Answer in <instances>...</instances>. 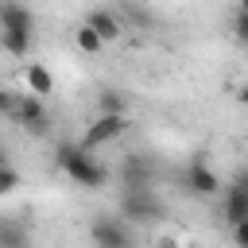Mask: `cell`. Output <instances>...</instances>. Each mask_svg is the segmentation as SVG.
Masks as SVG:
<instances>
[{"mask_svg": "<svg viewBox=\"0 0 248 248\" xmlns=\"http://www.w3.org/2000/svg\"><path fill=\"white\" fill-rule=\"evenodd\" d=\"M54 163L62 167V174L81 186V190H105L108 186V167L81 143V140H62L54 147Z\"/></svg>", "mask_w": 248, "mask_h": 248, "instance_id": "6da1fadb", "label": "cell"}, {"mask_svg": "<svg viewBox=\"0 0 248 248\" xmlns=\"http://www.w3.org/2000/svg\"><path fill=\"white\" fill-rule=\"evenodd\" d=\"M35 43V12L23 0H4L0 4V46L8 58H31Z\"/></svg>", "mask_w": 248, "mask_h": 248, "instance_id": "7a4b0ae2", "label": "cell"}, {"mask_svg": "<svg viewBox=\"0 0 248 248\" xmlns=\"http://www.w3.org/2000/svg\"><path fill=\"white\" fill-rule=\"evenodd\" d=\"M116 209H120V217H124V221H132L136 229L159 225V221H163V213H167V205H163V198H159V190H155V186H143V190H120Z\"/></svg>", "mask_w": 248, "mask_h": 248, "instance_id": "3957f363", "label": "cell"}, {"mask_svg": "<svg viewBox=\"0 0 248 248\" xmlns=\"http://www.w3.org/2000/svg\"><path fill=\"white\" fill-rule=\"evenodd\" d=\"M89 244L93 248H136V225L120 213H97L89 221Z\"/></svg>", "mask_w": 248, "mask_h": 248, "instance_id": "277c9868", "label": "cell"}, {"mask_svg": "<svg viewBox=\"0 0 248 248\" xmlns=\"http://www.w3.org/2000/svg\"><path fill=\"white\" fill-rule=\"evenodd\" d=\"M182 186H186V194H194V198H202V202L225 194V182H221L217 167H209L205 155H194V159L186 163V170H182Z\"/></svg>", "mask_w": 248, "mask_h": 248, "instance_id": "5b68a950", "label": "cell"}, {"mask_svg": "<svg viewBox=\"0 0 248 248\" xmlns=\"http://www.w3.org/2000/svg\"><path fill=\"white\" fill-rule=\"evenodd\" d=\"M221 217L225 225H240L248 221V167H236V174L225 182V194H221Z\"/></svg>", "mask_w": 248, "mask_h": 248, "instance_id": "8992f818", "label": "cell"}, {"mask_svg": "<svg viewBox=\"0 0 248 248\" xmlns=\"http://www.w3.org/2000/svg\"><path fill=\"white\" fill-rule=\"evenodd\" d=\"M155 159L143 155V151H128L116 167V178H120V190H143V186H155Z\"/></svg>", "mask_w": 248, "mask_h": 248, "instance_id": "52a82bcc", "label": "cell"}, {"mask_svg": "<svg viewBox=\"0 0 248 248\" xmlns=\"http://www.w3.org/2000/svg\"><path fill=\"white\" fill-rule=\"evenodd\" d=\"M46 97H39V93H19V105H16V116H12V124H19L27 136H46L50 132V112H46V105H43Z\"/></svg>", "mask_w": 248, "mask_h": 248, "instance_id": "ba28073f", "label": "cell"}, {"mask_svg": "<svg viewBox=\"0 0 248 248\" xmlns=\"http://www.w3.org/2000/svg\"><path fill=\"white\" fill-rule=\"evenodd\" d=\"M124 132H128V116L97 112V120H93V124L85 128L81 143H85L89 151H97V147H105V143H116V140H124Z\"/></svg>", "mask_w": 248, "mask_h": 248, "instance_id": "9c48e42d", "label": "cell"}, {"mask_svg": "<svg viewBox=\"0 0 248 248\" xmlns=\"http://www.w3.org/2000/svg\"><path fill=\"white\" fill-rule=\"evenodd\" d=\"M85 23H89V27H93L108 46H112V43H120V39H124V31H128V23L120 19V12H112V8H93V12L85 16Z\"/></svg>", "mask_w": 248, "mask_h": 248, "instance_id": "30bf717a", "label": "cell"}, {"mask_svg": "<svg viewBox=\"0 0 248 248\" xmlns=\"http://www.w3.org/2000/svg\"><path fill=\"white\" fill-rule=\"evenodd\" d=\"M23 89L27 93H39V97H50L54 93V74L43 66V62H23Z\"/></svg>", "mask_w": 248, "mask_h": 248, "instance_id": "8fae6325", "label": "cell"}, {"mask_svg": "<svg viewBox=\"0 0 248 248\" xmlns=\"http://www.w3.org/2000/svg\"><path fill=\"white\" fill-rule=\"evenodd\" d=\"M0 248H31V229L19 217H0Z\"/></svg>", "mask_w": 248, "mask_h": 248, "instance_id": "7c38bea8", "label": "cell"}, {"mask_svg": "<svg viewBox=\"0 0 248 248\" xmlns=\"http://www.w3.org/2000/svg\"><path fill=\"white\" fill-rule=\"evenodd\" d=\"M116 12H120V19L128 23V31H132V27H136V31H147V27L155 23L151 8H147V4H140V0H120V8H116Z\"/></svg>", "mask_w": 248, "mask_h": 248, "instance_id": "4fadbf2b", "label": "cell"}, {"mask_svg": "<svg viewBox=\"0 0 248 248\" xmlns=\"http://www.w3.org/2000/svg\"><path fill=\"white\" fill-rule=\"evenodd\" d=\"M97 112H112V116H128V93L124 89H101L97 93Z\"/></svg>", "mask_w": 248, "mask_h": 248, "instance_id": "5bb4252c", "label": "cell"}, {"mask_svg": "<svg viewBox=\"0 0 248 248\" xmlns=\"http://www.w3.org/2000/svg\"><path fill=\"white\" fill-rule=\"evenodd\" d=\"M74 43H78V50H81V54H101V50L108 46V43H105L89 23H78V27H74Z\"/></svg>", "mask_w": 248, "mask_h": 248, "instance_id": "9a60e30c", "label": "cell"}, {"mask_svg": "<svg viewBox=\"0 0 248 248\" xmlns=\"http://www.w3.org/2000/svg\"><path fill=\"white\" fill-rule=\"evenodd\" d=\"M16 190H19V170H16V163H12V159H4V163H0V194H4V198H12Z\"/></svg>", "mask_w": 248, "mask_h": 248, "instance_id": "2e32d148", "label": "cell"}, {"mask_svg": "<svg viewBox=\"0 0 248 248\" xmlns=\"http://www.w3.org/2000/svg\"><path fill=\"white\" fill-rule=\"evenodd\" d=\"M232 35H236V43L248 46V12H240V8H236V19H232Z\"/></svg>", "mask_w": 248, "mask_h": 248, "instance_id": "e0dca14e", "label": "cell"}, {"mask_svg": "<svg viewBox=\"0 0 248 248\" xmlns=\"http://www.w3.org/2000/svg\"><path fill=\"white\" fill-rule=\"evenodd\" d=\"M229 236H232V248H248V221L232 225V229H229Z\"/></svg>", "mask_w": 248, "mask_h": 248, "instance_id": "ac0fdd59", "label": "cell"}, {"mask_svg": "<svg viewBox=\"0 0 248 248\" xmlns=\"http://www.w3.org/2000/svg\"><path fill=\"white\" fill-rule=\"evenodd\" d=\"M151 248H178V240H174L170 232H163V236H155V240H151Z\"/></svg>", "mask_w": 248, "mask_h": 248, "instance_id": "d6986e66", "label": "cell"}, {"mask_svg": "<svg viewBox=\"0 0 248 248\" xmlns=\"http://www.w3.org/2000/svg\"><path fill=\"white\" fill-rule=\"evenodd\" d=\"M236 101H240V105H244V108H248V81H244V85H240V89H236Z\"/></svg>", "mask_w": 248, "mask_h": 248, "instance_id": "ffe728a7", "label": "cell"}, {"mask_svg": "<svg viewBox=\"0 0 248 248\" xmlns=\"http://www.w3.org/2000/svg\"><path fill=\"white\" fill-rule=\"evenodd\" d=\"M240 12H248V0H240Z\"/></svg>", "mask_w": 248, "mask_h": 248, "instance_id": "44dd1931", "label": "cell"}]
</instances>
